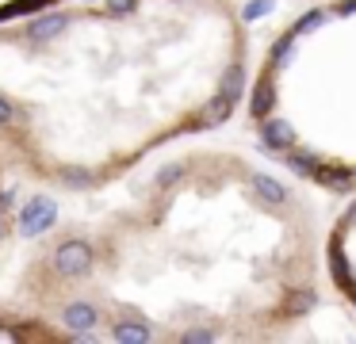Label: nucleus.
I'll list each match as a JSON object with an SVG mask.
<instances>
[{
	"label": "nucleus",
	"instance_id": "f257e3e1",
	"mask_svg": "<svg viewBox=\"0 0 356 344\" xmlns=\"http://www.w3.org/2000/svg\"><path fill=\"white\" fill-rule=\"evenodd\" d=\"M54 222H58V203L54 199H31V203L24 206V214H19V229H24L27 237L47 234Z\"/></svg>",
	"mask_w": 356,
	"mask_h": 344
},
{
	"label": "nucleus",
	"instance_id": "f03ea898",
	"mask_svg": "<svg viewBox=\"0 0 356 344\" xmlns=\"http://www.w3.org/2000/svg\"><path fill=\"white\" fill-rule=\"evenodd\" d=\"M54 268H58L62 275H81V272H88V268H92V249H88L81 237H73V241L58 245Z\"/></svg>",
	"mask_w": 356,
	"mask_h": 344
},
{
	"label": "nucleus",
	"instance_id": "7ed1b4c3",
	"mask_svg": "<svg viewBox=\"0 0 356 344\" xmlns=\"http://www.w3.org/2000/svg\"><path fill=\"white\" fill-rule=\"evenodd\" d=\"M96 321H100V313H96L92 302H73V306H65V325H70L73 333H88Z\"/></svg>",
	"mask_w": 356,
	"mask_h": 344
},
{
	"label": "nucleus",
	"instance_id": "20e7f679",
	"mask_svg": "<svg viewBox=\"0 0 356 344\" xmlns=\"http://www.w3.org/2000/svg\"><path fill=\"white\" fill-rule=\"evenodd\" d=\"M261 138L272 145V149H287V145H291V126L280 122V119H272V122H264V126H261Z\"/></svg>",
	"mask_w": 356,
	"mask_h": 344
},
{
	"label": "nucleus",
	"instance_id": "39448f33",
	"mask_svg": "<svg viewBox=\"0 0 356 344\" xmlns=\"http://www.w3.org/2000/svg\"><path fill=\"white\" fill-rule=\"evenodd\" d=\"M253 191H257V195H264V203H284V199H287V191L280 188L272 176H253Z\"/></svg>",
	"mask_w": 356,
	"mask_h": 344
},
{
	"label": "nucleus",
	"instance_id": "423d86ee",
	"mask_svg": "<svg viewBox=\"0 0 356 344\" xmlns=\"http://www.w3.org/2000/svg\"><path fill=\"white\" fill-rule=\"evenodd\" d=\"M62 27H65V15H50V19L35 23V27H31V35H35V38H50L54 31H62Z\"/></svg>",
	"mask_w": 356,
	"mask_h": 344
},
{
	"label": "nucleus",
	"instance_id": "0eeeda50",
	"mask_svg": "<svg viewBox=\"0 0 356 344\" xmlns=\"http://www.w3.org/2000/svg\"><path fill=\"white\" fill-rule=\"evenodd\" d=\"M115 336H119V341H149V333H146V329H138V325H119Z\"/></svg>",
	"mask_w": 356,
	"mask_h": 344
},
{
	"label": "nucleus",
	"instance_id": "6e6552de",
	"mask_svg": "<svg viewBox=\"0 0 356 344\" xmlns=\"http://www.w3.org/2000/svg\"><path fill=\"white\" fill-rule=\"evenodd\" d=\"M272 4H276V0H257V4H249V8H245V15H249V19H257V15H264Z\"/></svg>",
	"mask_w": 356,
	"mask_h": 344
},
{
	"label": "nucleus",
	"instance_id": "1a4fd4ad",
	"mask_svg": "<svg viewBox=\"0 0 356 344\" xmlns=\"http://www.w3.org/2000/svg\"><path fill=\"white\" fill-rule=\"evenodd\" d=\"M268 99H272V92H268V88H261V92H257V99H253V115H264Z\"/></svg>",
	"mask_w": 356,
	"mask_h": 344
},
{
	"label": "nucleus",
	"instance_id": "9d476101",
	"mask_svg": "<svg viewBox=\"0 0 356 344\" xmlns=\"http://www.w3.org/2000/svg\"><path fill=\"white\" fill-rule=\"evenodd\" d=\"M318 23H322V12H310L307 19L299 23V27H295V35H302V31H310V27H318Z\"/></svg>",
	"mask_w": 356,
	"mask_h": 344
},
{
	"label": "nucleus",
	"instance_id": "9b49d317",
	"mask_svg": "<svg viewBox=\"0 0 356 344\" xmlns=\"http://www.w3.org/2000/svg\"><path fill=\"white\" fill-rule=\"evenodd\" d=\"M127 4H131V0H111L108 8H111V12H119V8H127Z\"/></svg>",
	"mask_w": 356,
	"mask_h": 344
}]
</instances>
